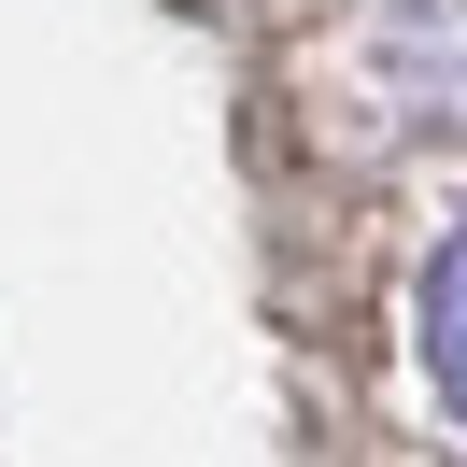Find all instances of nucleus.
<instances>
[{"instance_id": "1", "label": "nucleus", "mask_w": 467, "mask_h": 467, "mask_svg": "<svg viewBox=\"0 0 467 467\" xmlns=\"http://www.w3.org/2000/svg\"><path fill=\"white\" fill-rule=\"evenodd\" d=\"M410 340H425V397L439 425H467V227L425 255V284H410Z\"/></svg>"}]
</instances>
